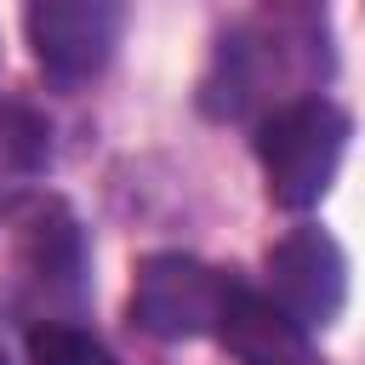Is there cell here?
<instances>
[{
    "label": "cell",
    "instance_id": "6da1fadb",
    "mask_svg": "<svg viewBox=\"0 0 365 365\" xmlns=\"http://www.w3.org/2000/svg\"><path fill=\"white\" fill-rule=\"evenodd\" d=\"M331 74L325 0H262L257 23L217 51V74L205 80L211 114H245L268 86H291L308 97Z\"/></svg>",
    "mask_w": 365,
    "mask_h": 365
},
{
    "label": "cell",
    "instance_id": "7a4b0ae2",
    "mask_svg": "<svg viewBox=\"0 0 365 365\" xmlns=\"http://www.w3.org/2000/svg\"><path fill=\"white\" fill-rule=\"evenodd\" d=\"M348 148V114L308 91V97H285L262 125H257V160L268 177V200L285 211H308L325 200L336 165Z\"/></svg>",
    "mask_w": 365,
    "mask_h": 365
},
{
    "label": "cell",
    "instance_id": "3957f363",
    "mask_svg": "<svg viewBox=\"0 0 365 365\" xmlns=\"http://www.w3.org/2000/svg\"><path fill=\"white\" fill-rule=\"evenodd\" d=\"M222 297H228V279L217 268H205L200 257H182V251H154L137 262L131 319L160 342H188V336L217 331Z\"/></svg>",
    "mask_w": 365,
    "mask_h": 365
},
{
    "label": "cell",
    "instance_id": "277c9868",
    "mask_svg": "<svg viewBox=\"0 0 365 365\" xmlns=\"http://www.w3.org/2000/svg\"><path fill=\"white\" fill-rule=\"evenodd\" d=\"M268 302L285 319H297L302 331H325L348 302V257H342V245L314 222L291 228L268 251Z\"/></svg>",
    "mask_w": 365,
    "mask_h": 365
},
{
    "label": "cell",
    "instance_id": "5b68a950",
    "mask_svg": "<svg viewBox=\"0 0 365 365\" xmlns=\"http://www.w3.org/2000/svg\"><path fill=\"white\" fill-rule=\"evenodd\" d=\"M125 29L120 0H34L29 6V46L34 63L57 86H80L108 68Z\"/></svg>",
    "mask_w": 365,
    "mask_h": 365
},
{
    "label": "cell",
    "instance_id": "8992f818",
    "mask_svg": "<svg viewBox=\"0 0 365 365\" xmlns=\"http://www.w3.org/2000/svg\"><path fill=\"white\" fill-rule=\"evenodd\" d=\"M217 336L240 365H325L297 319H285L262 291L234 285V279H228V297L217 314Z\"/></svg>",
    "mask_w": 365,
    "mask_h": 365
},
{
    "label": "cell",
    "instance_id": "52a82bcc",
    "mask_svg": "<svg viewBox=\"0 0 365 365\" xmlns=\"http://www.w3.org/2000/svg\"><path fill=\"white\" fill-rule=\"evenodd\" d=\"M23 274L34 285H46V297H74L80 291V268H86V245H80V228L68 217V205L46 200V205H29L23 217Z\"/></svg>",
    "mask_w": 365,
    "mask_h": 365
},
{
    "label": "cell",
    "instance_id": "ba28073f",
    "mask_svg": "<svg viewBox=\"0 0 365 365\" xmlns=\"http://www.w3.org/2000/svg\"><path fill=\"white\" fill-rule=\"evenodd\" d=\"M51 165V131L34 108L0 97V211L17 205Z\"/></svg>",
    "mask_w": 365,
    "mask_h": 365
},
{
    "label": "cell",
    "instance_id": "9c48e42d",
    "mask_svg": "<svg viewBox=\"0 0 365 365\" xmlns=\"http://www.w3.org/2000/svg\"><path fill=\"white\" fill-rule=\"evenodd\" d=\"M29 365H120L91 331L68 319H40L29 325Z\"/></svg>",
    "mask_w": 365,
    "mask_h": 365
},
{
    "label": "cell",
    "instance_id": "30bf717a",
    "mask_svg": "<svg viewBox=\"0 0 365 365\" xmlns=\"http://www.w3.org/2000/svg\"><path fill=\"white\" fill-rule=\"evenodd\" d=\"M0 365H11V359H6V348H0Z\"/></svg>",
    "mask_w": 365,
    "mask_h": 365
}]
</instances>
